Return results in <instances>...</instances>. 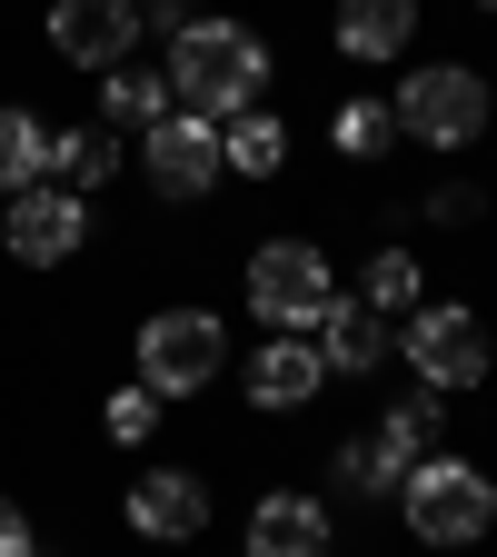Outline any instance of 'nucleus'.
Listing matches in <instances>:
<instances>
[{"label":"nucleus","mask_w":497,"mask_h":557,"mask_svg":"<svg viewBox=\"0 0 497 557\" xmlns=\"http://www.w3.org/2000/svg\"><path fill=\"white\" fill-rule=\"evenodd\" d=\"M170 100L189 120H220V129L269 110V40L239 30V21H189L170 40Z\"/></svg>","instance_id":"f257e3e1"},{"label":"nucleus","mask_w":497,"mask_h":557,"mask_svg":"<svg viewBox=\"0 0 497 557\" xmlns=\"http://www.w3.org/2000/svg\"><path fill=\"white\" fill-rule=\"evenodd\" d=\"M398 518H408L418 547H477V537L497 528V478H487L477 458H448V448H438V458L408 468Z\"/></svg>","instance_id":"f03ea898"},{"label":"nucleus","mask_w":497,"mask_h":557,"mask_svg":"<svg viewBox=\"0 0 497 557\" xmlns=\"http://www.w3.org/2000/svg\"><path fill=\"white\" fill-rule=\"evenodd\" d=\"M398 139H418V150H477L487 120H497V90L477 81L468 60H428V70H408L398 81Z\"/></svg>","instance_id":"7ed1b4c3"},{"label":"nucleus","mask_w":497,"mask_h":557,"mask_svg":"<svg viewBox=\"0 0 497 557\" xmlns=\"http://www.w3.org/2000/svg\"><path fill=\"white\" fill-rule=\"evenodd\" d=\"M398 359H408L418 388L458 398V388H477V379L497 369V348H487V319H477L468 299H418V309L398 319Z\"/></svg>","instance_id":"20e7f679"},{"label":"nucleus","mask_w":497,"mask_h":557,"mask_svg":"<svg viewBox=\"0 0 497 557\" xmlns=\"http://www.w3.org/2000/svg\"><path fill=\"white\" fill-rule=\"evenodd\" d=\"M129 359H139V388L170 408V398H199L209 379L229 369V329L209 309H150L139 338H129Z\"/></svg>","instance_id":"39448f33"},{"label":"nucleus","mask_w":497,"mask_h":557,"mask_svg":"<svg viewBox=\"0 0 497 557\" xmlns=\"http://www.w3.org/2000/svg\"><path fill=\"white\" fill-rule=\"evenodd\" d=\"M239 299H249V319H269V329H319V309L338 299V269H328V249L319 239H259L249 249V269H239Z\"/></svg>","instance_id":"423d86ee"},{"label":"nucleus","mask_w":497,"mask_h":557,"mask_svg":"<svg viewBox=\"0 0 497 557\" xmlns=\"http://www.w3.org/2000/svg\"><path fill=\"white\" fill-rule=\"evenodd\" d=\"M0 249H11L21 269H60V259H80V249H90V199H80V189H60V180L21 189L11 209H0Z\"/></svg>","instance_id":"0eeeda50"},{"label":"nucleus","mask_w":497,"mask_h":557,"mask_svg":"<svg viewBox=\"0 0 497 557\" xmlns=\"http://www.w3.org/2000/svg\"><path fill=\"white\" fill-rule=\"evenodd\" d=\"M139 170H150V189H160L170 209L209 199V189L229 180V160H220V120H189V110H170L160 129H139Z\"/></svg>","instance_id":"6e6552de"},{"label":"nucleus","mask_w":497,"mask_h":557,"mask_svg":"<svg viewBox=\"0 0 497 557\" xmlns=\"http://www.w3.org/2000/svg\"><path fill=\"white\" fill-rule=\"evenodd\" d=\"M120 518L150 547H189V537H209V478L199 468H139L129 498H120Z\"/></svg>","instance_id":"1a4fd4ad"},{"label":"nucleus","mask_w":497,"mask_h":557,"mask_svg":"<svg viewBox=\"0 0 497 557\" xmlns=\"http://www.w3.org/2000/svg\"><path fill=\"white\" fill-rule=\"evenodd\" d=\"M50 50L70 70H120L139 50V11L129 0H50Z\"/></svg>","instance_id":"9d476101"},{"label":"nucleus","mask_w":497,"mask_h":557,"mask_svg":"<svg viewBox=\"0 0 497 557\" xmlns=\"http://www.w3.org/2000/svg\"><path fill=\"white\" fill-rule=\"evenodd\" d=\"M309 338H319V369H328V379H378V369H388V348H398V329H388L378 309H359L348 289L319 309Z\"/></svg>","instance_id":"9b49d317"},{"label":"nucleus","mask_w":497,"mask_h":557,"mask_svg":"<svg viewBox=\"0 0 497 557\" xmlns=\"http://www.w3.org/2000/svg\"><path fill=\"white\" fill-rule=\"evenodd\" d=\"M249 557H328L338 547V528H328V508L309 498V487H269V498L249 508V537H239Z\"/></svg>","instance_id":"f8f14e48"},{"label":"nucleus","mask_w":497,"mask_h":557,"mask_svg":"<svg viewBox=\"0 0 497 557\" xmlns=\"http://www.w3.org/2000/svg\"><path fill=\"white\" fill-rule=\"evenodd\" d=\"M328 388V369H319V338H299V329H269L259 348H249V398L259 408H278V418H289V408H309Z\"/></svg>","instance_id":"ddd939ff"},{"label":"nucleus","mask_w":497,"mask_h":557,"mask_svg":"<svg viewBox=\"0 0 497 557\" xmlns=\"http://www.w3.org/2000/svg\"><path fill=\"white\" fill-rule=\"evenodd\" d=\"M438 438H448V398H438V388H418V398H398L378 429H369V458H378L388 487H408V468H418V458H438Z\"/></svg>","instance_id":"4468645a"},{"label":"nucleus","mask_w":497,"mask_h":557,"mask_svg":"<svg viewBox=\"0 0 497 557\" xmlns=\"http://www.w3.org/2000/svg\"><path fill=\"white\" fill-rule=\"evenodd\" d=\"M408 40H418V0H338V50L348 60L388 70Z\"/></svg>","instance_id":"2eb2a0df"},{"label":"nucleus","mask_w":497,"mask_h":557,"mask_svg":"<svg viewBox=\"0 0 497 557\" xmlns=\"http://www.w3.org/2000/svg\"><path fill=\"white\" fill-rule=\"evenodd\" d=\"M179 100H170V70H139V60H120V70H100V120L110 129H160Z\"/></svg>","instance_id":"dca6fc26"},{"label":"nucleus","mask_w":497,"mask_h":557,"mask_svg":"<svg viewBox=\"0 0 497 557\" xmlns=\"http://www.w3.org/2000/svg\"><path fill=\"white\" fill-rule=\"evenodd\" d=\"M120 160H129V150H120L110 120H90V129H50V180L80 189V199H90L100 180H120Z\"/></svg>","instance_id":"f3484780"},{"label":"nucleus","mask_w":497,"mask_h":557,"mask_svg":"<svg viewBox=\"0 0 497 557\" xmlns=\"http://www.w3.org/2000/svg\"><path fill=\"white\" fill-rule=\"evenodd\" d=\"M50 180V120L21 110V100H0V199H21Z\"/></svg>","instance_id":"a211bd4d"},{"label":"nucleus","mask_w":497,"mask_h":557,"mask_svg":"<svg viewBox=\"0 0 497 557\" xmlns=\"http://www.w3.org/2000/svg\"><path fill=\"white\" fill-rule=\"evenodd\" d=\"M418 299H428V269H418V249H398V239L369 249V269H359V309H378V319L398 329Z\"/></svg>","instance_id":"6ab92c4d"},{"label":"nucleus","mask_w":497,"mask_h":557,"mask_svg":"<svg viewBox=\"0 0 497 557\" xmlns=\"http://www.w3.org/2000/svg\"><path fill=\"white\" fill-rule=\"evenodd\" d=\"M220 160H229V180H278V170H289V120H278V110L229 120L220 129Z\"/></svg>","instance_id":"aec40b11"},{"label":"nucleus","mask_w":497,"mask_h":557,"mask_svg":"<svg viewBox=\"0 0 497 557\" xmlns=\"http://www.w3.org/2000/svg\"><path fill=\"white\" fill-rule=\"evenodd\" d=\"M328 150H338V160H388V150H398V110H388V100H338Z\"/></svg>","instance_id":"412c9836"},{"label":"nucleus","mask_w":497,"mask_h":557,"mask_svg":"<svg viewBox=\"0 0 497 557\" xmlns=\"http://www.w3.org/2000/svg\"><path fill=\"white\" fill-rule=\"evenodd\" d=\"M150 429H160V398L139 388V379H129V388H110V438H120V448H139Z\"/></svg>","instance_id":"4be33fe9"},{"label":"nucleus","mask_w":497,"mask_h":557,"mask_svg":"<svg viewBox=\"0 0 497 557\" xmlns=\"http://www.w3.org/2000/svg\"><path fill=\"white\" fill-rule=\"evenodd\" d=\"M328 478H338V487H348V498H398V487H388V478H378V458H369V438H348V448H338V458H328Z\"/></svg>","instance_id":"5701e85b"},{"label":"nucleus","mask_w":497,"mask_h":557,"mask_svg":"<svg viewBox=\"0 0 497 557\" xmlns=\"http://www.w3.org/2000/svg\"><path fill=\"white\" fill-rule=\"evenodd\" d=\"M0 557H40V537H30V508H21V498H0Z\"/></svg>","instance_id":"b1692460"},{"label":"nucleus","mask_w":497,"mask_h":557,"mask_svg":"<svg viewBox=\"0 0 497 557\" xmlns=\"http://www.w3.org/2000/svg\"><path fill=\"white\" fill-rule=\"evenodd\" d=\"M129 11H139V30H150V21H160V30H170V40H179V30H189V11H179V0H129Z\"/></svg>","instance_id":"393cba45"},{"label":"nucleus","mask_w":497,"mask_h":557,"mask_svg":"<svg viewBox=\"0 0 497 557\" xmlns=\"http://www.w3.org/2000/svg\"><path fill=\"white\" fill-rule=\"evenodd\" d=\"M477 11H497V0H477Z\"/></svg>","instance_id":"a878e982"}]
</instances>
